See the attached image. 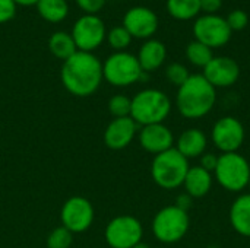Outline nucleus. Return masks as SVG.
Here are the masks:
<instances>
[{
	"mask_svg": "<svg viewBox=\"0 0 250 248\" xmlns=\"http://www.w3.org/2000/svg\"><path fill=\"white\" fill-rule=\"evenodd\" d=\"M189 168V159L176 148H171L154 156L151 164V177L158 187L164 190H176L183 186Z\"/></svg>",
	"mask_w": 250,
	"mask_h": 248,
	"instance_id": "nucleus-4",
	"label": "nucleus"
},
{
	"mask_svg": "<svg viewBox=\"0 0 250 248\" xmlns=\"http://www.w3.org/2000/svg\"><path fill=\"white\" fill-rule=\"evenodd\" d=\"M72 243H73V234L69 229H66L63 225L54 228L47 237L48 248H69Z\"/></svg>",
	"mask_w": 250,
	"mask_h": 248,
	"instance_id": "nucleus-27",
	"label": "nucleus"
},
{
	"mask_svg": "<svg viewBox=\"0 0 250 248\" xmlns=\"http://www.w3.org/2000/svg\"><path fill=\"white\" fill-rule=\"evenodd\" d=\"M166 7L176 20H190L201 13V0H167Z\"/></svg>",
	"mask_w": 250,
	"mask_h": 248,
	"instance_id": "nucleus-23",
	"label": "nucleus"
},
{
	"mask_svg": "<svg viewBox=\"0 0 250 248\" xmlns=\"http://www.w3.org/2000/svg\"><path fill=\"white\" fill-rule=\"evenodd\" d=\"M48 48L56 58L63 60V61H66L69 57H72L78 51L72 35L64 31H57L50 37Z\"/></svg>",
	"mask_w": 250,
	"mask_h": 248,
	"instance_id": "nucleus-21",
	"label": "nucleus"
},
{
	"mask_svg": "<svg viewBox=\"0 0 250 248\" xmlns=\"http://www.w3.org/2000/svg\"><path fill=\"white\" fill-rule=\"evenodd\" d=\"M217 183L230 193H240L248 189L250 180L249 161L239 152L218 155V162L214 170Z\"/></svg>",
	"mask_w": 250,
	"mask_h": 248,
	"instance_id": "nucleus-5",
	"label": "nucleus"
},
{
	"mask_svg": "<svg viewBox=\"0 0 250 248\" xmlns=\"http://www.w3.org/2000/svg\"><path fill=\"white\" fill-rule=\"evenodd\" d=\"M212 183H214L212 172L196 165L189 168L186 178L183 181V187L189 196H192L193 199H201L211 191Z\"/></svg>",
	"mask_w": 250,
	"mask_h": 248,
	"instance_id": "nucleus-19",
	"label": "nucleus"
},
{
	"mask_svg": "<svg viewBox=\"0 0 250 248\" xmlns=\"http://www.w3.org/2000/svg\"><path fill=\"white\" fill-rule=\"evenodd\" d=\"M144 227L141 221L130 215L113 218L105 227V241L111 248H132L142 241Z\"/></svg>",
	"mask_w": 250,
	"mask_h": 248,
	"instance_id": "nucleus-8",
	"label": "nucleus"
},
{
	"mask_svg": "<svg viewBox=\"0 0 250 248\" xmlns=\"http://www.w3.org/2000/svg\"><path fill=\"white\" fill-rule=\"evenodd\" d=\"M226 20H227V23L233 32L234 31H243L249 25V15L242 9H234L229 13Z\"/></svg>",
	"mask_w": 250,
	"mask_h": 248,
	"instance_id": "nucleus-29",
	"label": "nucleus"
},
{
	"mask_svg": "<svg viewBox=\"0 0 250 248\" xmlns=\"http://www.w3.org/2000/svg\"><path fill=\"white\" fill-rule=\"evenodd\" d=\"M103 76L110 85L125 88L142 80L145 72L141 69L136 56L127 51H116L103 63Z\"/></svg>",
	"mask_w": 250,
	"mask_h": 248,
	"instance_id": "nucleus-7",
	"label": "nucleus"
},
{
	"mask_svg": "<svg viewBox=\"0 0 250 248\" xmlns=\"http://www.w3.org/2000/svg\"><path fill=\"white\" fill-rule=\"evenodd\" d=\"M193 200H195V199H193L192 196H189L188 193H183V194L177 196L176 206L180 208V209L185 210V212H189V210L192 209V206H193Z\"/></svg>",
	"mask_w": 250,
	"mask_h": 248,
	"instance_id": "nucleus-34",
	"label": "nucleus"
},
{
	"mask_svg": "<svg viewBox=\"0 0 250 248\" xmlns=\"http://www.w3.org/2000/svg\"><path fill=\"white\" fill-rule=\"evenodd\" d=\"M107 41H108L110 47L114 48L116 51H125L132 42V35L127 32V29L123 25L113 26L107 32Z\"/></svg>",
	"mask_w": 250,
	"mask_h": 248,
	"instance_id": "nucleus-25",
	"label": "nucleus"
},
{
	"mask_svg": "<svg viewBox=\"0 0 250 248\" xmlns=\"http://www.w3.org/2000/svg\"><path fill=\"white\" fill-rule=\"evenodd\" d=\"M138 139L142 149L148 153H152L154 156L174 148L176 142L173 132L164 123L142 126Z\"/></svg>",
	"mask_w": 250,
	"mask_h": 248,
	"instance_id": "nucleus-15",
	"label": "nucleus"
},
{
	"mask_svg": "<svg viewBox=\"0 0 250 248\" xmlns=\"http://www.w3.org/2000/svg\"><path fill=\"white\" fill-rule=\"evenodd\" d=\"M248 189H249V193H250V180H249V184H248Z\"/></svg>",
	"mask_w": 250,
	"mask_h": 248,
	"instance_id": "nucleus-37",
	"label": "nucleus"
},
{
	"mask_svg": "<svg viewBox=\"0 0 250 248\" xmlns=\"http://www.w3.org/2000/svg\"><path fill=\"white\" fill-rule=\"evenodd\" d=\"M136 58L145 73L154 72L164 64L167 58V47L160 39L149 38L141 45Z\"/></svg>",
	"mask_w": 250,
	"mask_h": 248,
	"instance_id": "nucleus-18",
	"label": "nucleus"
},
{
	"mask_svg": "<svg viewBox=\"0 0 250 248\" xmlns=\"http://www.w3.org/2000/svg\"><path fill=\"white\" fill-rule=\"evenodd\" d=\"M16 4H21V6H35L38 3V0H15Z\"/></svg>",
	"mask_w": 250,
	"mask_h": 248,
	"instance_id": "nucleus-35",
	"label": "nucleus"
},
{
	"mask_svg": "<svg viewBox=\"0 0 250 248\" xmlns=\"http://www.w3.org/2000/svg\"><path fill=\"white\" fill-rule=\"evenodd\" d=\"M78 51L92 53L107 38L104 20L97 15H82L73 23L70 32Z\"/></svg>",
	"mask_w": 250,
	"mask_h": 248,
	"instance_id": "nucleus-10",
	"label": "nucleus"
},
{
	"mask_svg": "<svg viewBox=\"0 0 250 248\" xmlns=\"http://www.w3.org/2000/svg\"><path fill=\"white\" fill-rule=\"evenodd\" d=\"M60 77L63 86L72 95L89 96L100 88L104 79L103 63L92 53L76 51L63 61Z\"/></svg>",
	"mask_w": 250,
	"mask_h": 248,
	"instance_id": "nucleus-1",
	"label": "nucleus"
},
{
	"mask_svg": "<svg viewBox=\"0 0 250 248\" xmlns=\"http://www.w3.org/2000/svg\"><path fill=\"white\" fill-rule=\"evenodd\" d=\"M130 110H132V98L126 95H114L108 101V111L114 118H122V117H130Z\"/></svg>",
	"mask_w": 250,
	"mask_h": 248,
	"instance_id": "nucleus-26",
	"label": "nucleus"
},
{
	"mask_svg": "<svg viewBox=\"0 0 250 248\" xmlns=\"http://www.w3.org/2000/svg\"><path fill=\"white\" fill-rule=\"evenodd\" d=\"M190 73L188 70V67L182 63H170L166 67V77L170 83H173L174 86H182L188 79H189Z\"/></svg>",
	"mask_w": 250,
	"mask_h": 248,
	"instance_id": "nucleus-28",
	"label": "nucleus"
},
{
	"mask_svg": "<svg viewBox=\"0 0 250 248\" xmlns=\"http://www.w3.org/2000/svg\"><path fill=\"white\" fill-rule=\"evenodd\" d=\"M132 248H149V246H148V244H145V243H142V241H141V243H138V244H136V246H135V247H132Z\"/></svg>",
	"mask_w": 250,
	"mask_h": 248,
	"instance_id": "nucleus-36",
	"label": "nucleus"
},
{
	"mask_svg": "<svg viewBox=\"0 0 250 248\" xmlns=\"http://www.w3.org/2000/svg\"><path fill=\"white\" fill-rule=\"evenodd\" d=\"M229 219L233 229L239 235L250 238V193L236 197V200L231 203Z\"/></svg>",
	"mask_w": 250,
	"mask_h": 248,
	"instance_id": "nucleus-20",
	"label": "nucleus"
},
{
	"mask_svg": "<svg viewBox=\"0 0 250 248\" xmlns=\"http://www.w3.org/2000/svg\"><path fill=\"white\" fill-rule=\"evenodd\" d=\"M78 7L85 15H97L105 4V0H75Z\"/></svg>",
	"mask_w": 250,
	"mask_h": 248,
	"instance_id": "nucleus-31",
	"label": "nucleus"
},
{
	"mask_svg": "<svg viewBox=\"0 0 250 248\" xmlns=\"http://www.w3.org/2000/svg\"><path fill=\"white\" fill-rule=\"evenodd\" d=\"M94 216L95 212L92 203L82 196H73L67 199L60 213L63 227L72 234L85 232L92 225Z\"/></svg>",
	"mask_w": 250,
	"mask_h": 248,
	"instance_id": "nucleus-12",
	"label": "nucleus"
},
{
	"mask_svg": "<svg viewBox=\"0 0 250 248\" xmlns=\"http://www.w3.org/2000/svg\"><path fill=\"white\" fill-rule=\"evenodd\" d=\"M186 58L189 60L190 64L204 69L214 58V53H212V48L193 39L186 47Z\"/></svg>",
	"mask_w": 250,
	"mask_h": 248,
	"instance_id": "nucleus-24",
	"label": "nucleus"
},
{
	"mask_svg": "<svg viewBox=\"0 0 250 248\" xmlns=\"http://www.w3.org/2000/svg\"><path fill=\"white\" fill-rule=\"evenodd\" d=\"M176 149L188 159L199 158L205 153L208 148V137L207 134L196 127L186 129L177 139H176Z\"/></svg>",
	"mask_w": 250,
	"mask_h": 248,
	"instance_id": "nucleus-17",
	"label": "nucleus"
},
{
	"mask_svg": "<svg viewBox=\"0 0 250 248\" xmlns=\"http://www.w3.org/2000/svg\"><path fill=\"white\" fill-rule=\"evenodd\" d=\"M15 0H0V23L10 22L16 15Z\"/></svg>",
	"mask_w": 250,
	"mask_h": 248,
	"instance_id": "nucleus-30",
	"label": "nucleus"
},
{
	"mask_svg": "<svg viewBox=\"0 0 250 248\" xmlns=\"http://www.w3.org/2000/svg\"><path fill=\"white\" fill-rule=\"evenodd\" d=\"M123 26L132 38L149 39L160 26L157 13L146 6H133L123 16Z\"/></svg>",
	"mask_w": 250,
	"mask_h": 248,
	"instance_id": "nucleus-13",
	"label": "nucleus"
},
{
	"mask_svg": "<svg viewBox=\"0 0 250 248\" xmlns=\"http://www.w3.org/2000/svg\"><path fill=\"white\" fill-rule=\"evenodd\" d=\"M138 132V124L132 117L114 118L104 132V143L113 151H120L127 148L135 139Z\"/></svg>",
	"mask_w": 250,
	"mask_h": 248,
	"instance_id": "nucleus-16",
	"label": "nucleus"
},
{
	"mask_svg": "<svg viewBox=\"0 0 250 248\" xmlns=\"http://www.w3.org/2000/svg\"><path fill=\"white\" fill-rule=\"evenodd\" d=\"M195 39L209 48H221L231 39L233 31L230 29L226 18L220 15H202L193 23Z\"/></svg>",
	"mask_w": 250,
	"mask_h": 248,
	"instance_id": "nucleus-9",
	"label": "nucleus"
},
{
	"mask_svg": "<svg viewBox=\"0 0 250 248\" xmlns=\"http://www.w3.org/2000/svg\"><path fill=\"white\" fill-rule=\"evenodd\" d=\"M217 104V89L204 77L195 73L179 86L176 107L188 120H199L208 115Z\"/></svg>",
	"mask_w": 250,
	"mask_h": 248,
	"instance_id": "nucleus-2",
	"label": "nucleus"
},
{
	"mask_svg": "<svg viewBox=\"0 0 250 248\" xmlns=\"http://www.w3.org/2000/svg\"><path fill=\"white\" fill-rule=\"evenodd\" d=\"M246 137L245 126L233 115H226L217 120L211 130V142L221 153L239 152Z\"/></svg>",
	"mask_w": 250,
	"mask_h": 248,
	"instance_id": "nucleus-11",
	"label": "nucleus"
},
{
	"mask_svg": "<svg viewBox=\"0 0 250 248\" xmlns=\"http://www.w3.org/2000/svg\"><path fill=\"white\" fill-rule=\"evenodd\" d=\"M202 75L215 89L230 88L240 77V66L231 57L217 56L204 67Z\"/></svg>",
	"mask_w": 250,
	"mask_h": 248,
	"instance_id": "nucleus-14",
	"label": "nucleus"
},
{
	"mask_svg": "<svg viewBox=\"0 0 250 248\" xmlns=\"http://www.w3.org/2000/svg\"><path fill=\"white\" fill-rule=\"evenodd\" d=\"M223 7V0H201V12L205 15H217Z\"/></svg>",
	"mask_w": 250,
	"mask_h": 248,
	"instance_id": "nucleus-33",
	"label": "nucleus"
},
{
	"mask_svg": "<svg viewBox=\"0 0 250 248\" xmlns=\"http://www.w3.org/2000/svg\"><path fill=\"white\" fill-rule=\"evenodd\" d=\"M171 113L168 95L160 89H144L132 98L130 117L138 126L164 123Z\"/></svg>",
	"mask_w": 250,
	"mask_h": 248,
	"instance_id": "nucleus-3",
	"label": "nucleus"
},
{
	"mask_svg": "<svg viewBox=\"0 0 250 248\" xmlns=\"http://www.w3.org/2000/svg\"><path fill=\"white\" fill-rule=\"evenodd\" d=\"M189 212L182 210L176 205L160 209L152 219V234L163 244H174L183 240L189 231Z\"/></svg>",
	"mask_w": 250,
	"mask_h": 248,
	"instance_id": "nucleus-6",
	"label": "nucleus"
},
{
	"mask_svg": "<svg viewBox=\"0 0 250 248\" xmlns=\"http://www.w3.org/2000/svg\"><path fill=\"white\" fill-rule=\"evenodd\" d=\"M217 162H218V155H215L212 152H205L204 155L199 156V167H202L204 170H207L209 172H214Z\"/></svg>",
	"mask_w": 250,
	"mask_h": 248,
	"instance_id": "nucleus-32",
	"label": "nucleus"
},
{
	"mask_svg": "<svg viewBox=\"0 0 250 248\" xmlns=\"http://www.w3.org/2000/svg\"><path fill=\"white\" fill-rule=\"evenodd\" d=\"M35 6L40 16L51 23L64 20L69 13V4L66 0H38Z\"/></svg>",
	"mask_w": 250,
	"mask_h": 248,
	"instance_id": "nucleus-22",
	"label": "nucleus"
}]
</instances>
